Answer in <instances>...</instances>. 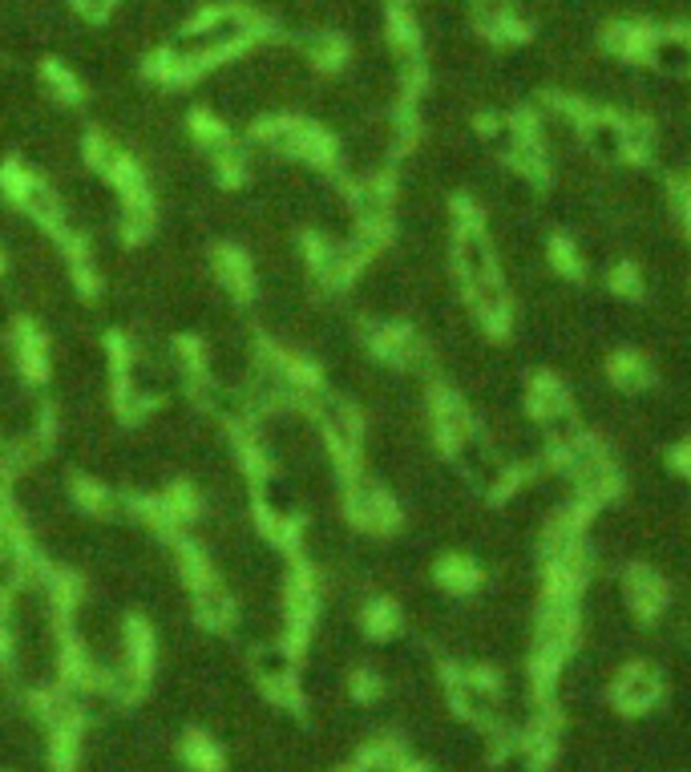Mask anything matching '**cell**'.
I'll list each match as a JSON object with an SVG mask.
<instances>
[{
	"instance_id": "22",
	"label": "cell",
	"mask_w": 691,
	"mask_h": 772,
	"mask_svg": "<svg viewBox=\"0 0 691 772\" xmlns=\"http://www.w3.org/2000/svg\"><path fill=\"white\" fill-rule=\"evenodd\" d=\"M303 57L312 61V66H323V69H336L344 61V41L336 33H308L303 37Z\"/></svg>"
},
{
	"instance_id": "7",
	"label": "cell",
	"mask_w": 691,
	"mask_h": 772,
	"mask_svg": "<svg viewBox=\"0 0 691 772\" xmlns=\"http://www.w3.org/2000/svg\"><path fill=\"white\" fill-rule=\"evenodd\" d=\"M663 700V675L651 663H627L611 680V704L627 716H643Z\"/></svg>"
},
{
	"instance_id": "10",
	"label": "cell",
	"mask_w": 691,
	"mask_h": 772,
	"mask_svg": "<svg viewBox=\"0 0 691 772\" xmlns=\"http://www.w3.org/2000/svg\"><path fill=\"white\" fill-rule=\"evenodd\" d=\"M199 33L207 37V46H211L214 53H227V49H239L251 41L256 21H251L243 9H214L199 21Z\"/></svg>"
},
{
	"instance_id": "25",
	"label": "cell",
	"mask_w": 691,
	"mask_h": 772,
	"mask_svg": "<svg viewBox=\"0 0 691 772\" xmlns=\"http://www.w3.org/2000/svg\"><path fill=\"white\" fill-rule=\"evenodd\" d=\"M78 4L81 17H90V21H98V17H110L113 12V0H73Z\"/></svg>"
},
{
	"instance_id": "9",
	"label": "cell",
	"mask_w": 691,
	"mask_h": 772,
	"mask_svg": "<svg viewBox=\"0 0 691 772\" xmlns=\"http://www.w3.org/2000/svg\"><path fill=\"white\" fill-rule=\"evenodd\" d=\"M187 591H190V611H194V623H202V628H211V631H223V628H231V623H234V594L214 571L199 574Z\"/></svg>"
},
{
	"instance_id": "17",
	"label": "cell",
	"mask_w": 691,
	"mask_h": 772,
	"mask_svg": "<svg viewBox=\"0 0 691 772\" xmlns=\"http://www.w3.org/2000/svg\"><path fill=\"white\" fill-rule=\"evenodd\" d=\"M9 348H12V360H17V369H21L24 377H33V381H41V377L53 369V364H49L46 340L37 337L33 328H21V332L9 340Z\"/></svg>"
},
{
	"instance_id": "19",
	"label": "cell",
	"mask_w": 691,
	"mask_h": 772,
	"mask_svg": "<svg viewBox=\"0 0 691 772\" xmlns=\"http://www.w3.org/2000/svg\"><path fill=\"white\" fill-rule=\"evenodd\" d=\"M360 631L377 643H389L397 631H401V611L392 599H369V603L360 606Z\"/></svg>"
},
{
	"instance_id": "14",
	"label": "cell",
	"mask_w": 691,
	"mask_h": 772,
	"mask_svg": "<svg viewBox=\"0 0 691 772\" xmlns=\"http://www.w3.org/2000/svg\"><path fill=\"white\" fill-rule=\"evenodd\" d=\"M582 138L591 146L599 162H623V122L611 113H591V122L582 126Z\"/></svg>"
},
{
	"instance_id": "23",
	"label": "cell",
	"mask_w": 691,
	"mask_h": 772,
	"mask_svg": "<svg viewBox=\"0 0 691 772\" xmlns=\"http://www.w3.org/2000/svg\"><path fill=\"white\" fill-rule=\"evenodd\" d=\"M37 90H41V98H53V101H66V106H73L81 86H78V78H73V73H66L61 66H53V69H46V73H41V86H37Z\"/></svg>"
},
{
	"instance_id": "24",
	"label": "cell",
	"mask_w": 691,
	"mask_h": 772,
	"mask_svg": "<svg viewBox=\"0 0 691 772\" xmlns=\"http://www.w3.org/2000/svg\"><path fill=\"white\" fill-rule=\"evenodd\" d=\"M671 207H675L683 231H688V239H691V174L680 182H671Z\"/></svg>"
},
{
	"instance_id": "26",
	"label": "cell",
	"mask_w": 691,
	"mask_h": 772,
	"mask_svg": "<svg viewBox=\"0 0 691 772\" xmlns=\"http://www.w3.org/2000/svg\"><path fill=\"white\" fill-rule=\"evenodd\" d=\"M671 465H675V470H680L683 478L691 482V441H683V445L671 453Z\"/></svg>"
},
{
	"instance_id": "2",
	"label": "cell",
	"mask_w": 691,
	"mask_h": 772,
	"mask_svg": "<svg viewBox=\"0 0 691 772\" xmlns=\"http://www.w3.org/2000/svg\"><path fill=\"white\" fill-rule=\"evenodd\" d=\"M445 692L453 712H461L469 724L485 728V732L502 724V683L485 668H449Z\"/></svg>"
},
{
	"instance_id": "13",
	"label": "cell",
	"mask_w": 691,
	"mask_h": 772,
	"mask_svg": "<svg viewBox=\"0 0 691 772\" xmlns=\"http://www.w3.org/2000/svg\"><path fill=\"white\" fill-rule=\"evenodd\" d=\"M433 579H437V586L449 594H473L481 586V567L469 559V554L453 550V554H445V559H437Z\"/></svg>"
},
{
	"instance_id": "12",
	"label": "cell",
	"mask_w": 691,
	"mask_h": 772,
	"mask_svg": "<svg viewBox=\"0 0 691 772\" xmlns=\"http://www.w3.org/2000/svg\"><path fill=\"white\" fill-rule=\"evenodd\" d=\"M607 381L619 392H647L655 384V369L643 352H631V348H619L607 357Z\"/></svg>"
},
{
	"instance_id": "20",
	"label": "cell",
	"mask_w": 691,
	"mask_h": 772,
	"mask_svg": "<svg viewBox=\"0 0 691 772\" xmlns=\"http://www.w3.org/2000/svg\"><path fill=\"white\" fill-rule=\"evenodd\" d=\"M607 291L619 295V300H643L647 295V280H643V268H639L635 259H614L611 268H607Z\"/></svg>"
},
{
	"instance_id": "5",
	"label": "cell",
	"mask_w": 691,
	"mask_h": 772,
	"mask_svg": "<svg viewBox=\"0 0 691 772\" xmlns=\"http://www.w3.org/2000/svg\"><path fill=\"white\" fill-rule=\"evenodd\" d=\"M429 433H433V445L441 449V453H449V458L465 445L469 437H478L461 392L445 389V384H437V389L429 392Z\"/></svg>"
},
{
	"instance_id": "11",
	"label": "cell",
	"mask_w": 691,
	"mask_h": 772,
	"mask_svg": "<svg viewBox=\"0 0 691 772\" xmlns=\"http://www.w3.org/2000/svg\"><path fill=\"white\" fill-rule=\"evenodd\" d=\"M558 736H562V716H558L550 704H542L534 712V720H530V728H525V736H522L530 764L547 769V764L558 756Z\"/></svg>"
},
{
	"instance_id": "21",
	"label": "cell",
	"mask_w": 691,
	"mask_h": 772,
	"mask_svg": "<svg viewBox=\"0 0 691 772\" xmlns=\"http://www.w3.org/2000/svg\"><path fill=\"white\" fill-rule=\"evenodd\" d=\"M413 764H409V756H404L401 744H369V749L360 752L357 764H352V772H409Z\"/></svg>"
},
{
	"instance_id": "16",
	"label": "cell",
	"mask_w": 691,
	"mask_h": 772,
	"mask_svg": "<svg viewBox=\"0 0 691 772\" xmlns=\"http://www.w3.org/2000/svg\"><path fill=\"white\" fill-rule=\"evenodd\" d=\"M182 764H187V772H223L227 752L207 732H187V740H182Z\"/></svg>"
},
{
	"instance_id": "6",
	"label": "cell",
	"mask_w": 691,
	"mask_h": 772,
	"mask_svg": "<svg viewBox=\"0 0 691 772\" xmlns=\"http://www.w3.org/2000/svg\"><path fill=\"white\" fill-rule=\"evenodd\" d=\"M623 603L639 628H651L668 611V579L651 562H631L623 571Z\"/></svg>"
},
{
	"instance_id": "15",
	"label": "cell",
	"mask_w": 691,
	"mask_h": 772,
	"mask_svg": "<svg viewBox=\"0 0 691 772\" xmlns=\"http://www.w3.org/2000/svg\"><path fill=\"white\" fill-rule=\"evenodd\" d=\"M256 283H259V271L251 259L239 255V251H223V255H219V288H223L227 295L247 300V295L256 291Z\"/></svg>"
},
{
	"instance_id": "3",
	"label": "cell",
	"mask_w": 691,
	"mask_h": 772,
	"mask_svg": "<svg viewBox=\"0 0 691 772\" xmlns=\"http://www.w3.org/2000/svg\"><path fill=\"white\" fill-rule=\"evenodd\" d=\"M525 417H530L550 441H562V437L579 433L570 389L558 381L554 372H530V377H525Z\"/></svg>"
},
{
	"instance_id": "27",
	"label": "cell",
	"mask_w": 691,
	"mask_h": 772,
	"mask_svg": "<svg viewBox=\"0 0 691 772\" xmlns=\"http://www.w3.org/2000/svg\"><path fill=\"white\" fill-rule=\"evenodd\" d=\"M9 482H12V453L9 449H0V493L9 490Z\"/></svg>"
},
{
	"instance_id": "4",
	"label": "cell",
	"mask_w": 691,
	"mask_h": 772,
	"mask_svg": "<svg viewBox=\"0 0 691 772\" xmlns=\"http://www.w3.org/2000/svg\"><path fill=\"white\" fill-rule=\"evenodd\" d=\"M348 518L352 527L364 530V534H392L401 527V505L380 482H369V478H352L344 493Z\"/></svg>"
},
{
	"instance_id": "8",
	"label": "cell",
	"mask_w": 691,
	"mask_h": 772,
	"mask_svg": "<svg viewBox=\"0 0 691 772\" xmlns=\"http://www.w3.org/2000/svg\"><path fill=\"white\" fill-rule=\"evenodd\" d=\"M369 352L392 369H413L424 360V344L413 328L401 320H372L369 324Z\"/></svg>"
},
{
	"instance_id": "1",
	"label": "cell",
	"mask_w": 691,
	"mask_h": 772,
	"mask_svg": "<svg viewBox=\"0 0 691 772\" xmlns=\"http://www.w3.org/2000/svg\"><path fill=\"white\" fill-rule=\"evenodd\" d=\"M550 445H554L558 473H562L567 485L574 490V502H582L591 510V505H607L619 498L623 473H619L614 458L594 441V437H587L579 429V433L562 437V441H550Z\"/></svg>"
},
{
	"instance_id": "18",
	"label": "cell",
	"mask_w": 691,
	"mask_h": 772,
	"mask_svg": "<svg viewBox=\"0 0 691 772\" xmlns=\"http://www.w3.org/2000/svg\"><path fill=\"white\" fill-rule=\"evenodd\" d=\"M547 259H550V268H554L567 283L587 280V259H582L579 243H574L567 231H554V235L547 239Z\"/></svg>"
}]
</instances>
